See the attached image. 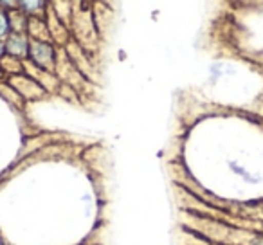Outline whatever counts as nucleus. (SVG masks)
<instances>
[{"instance_id": "obj_1", "label": "nucleus", "mask_w": 263, "mask_h": 245, "mask_svg": "<svg viewBox=\"0 0 263 245\" xmlns=\"http://www.w3.org/2000/svg\"><path fill=\"white\" fill-rule=\"evenodd\" d=\"M29 54L31 58L34 60L36 63H40V65H51L52 63V58H54V54H52V49L49 47L47 44H42V42H33V44L29 45Z\"/></svg>"}, {"instance_id": "obj_2", "label": "nucleus", "mask_w": 263, "mask_h": 245, "mask_svg": "<svg viewBox=\"0 0 263 245\" xmlns=\"http://www.w3.org/2000/svg\"><path fill=\"white\" fill-rule=\"evenodd\" d=\"M8 49L11 54H24L27 51V42L22 36H13L8 44Z\"/></svg>"}, {"instance_id": "obj_3", "label": "nucleus", "mask_w": 263, "mask_h": 245, "mask_svg": "<svg viewBox=\"0 0 263 245\" xmlns=\"http://www.w3.org/2000/svg\"><path fill=\"white\" fill-rule=\"evenodd\" d=\"M8 29H9V20H8V16H6L4 13H0V34L8 33Z\"/></svg>"}, {"instance_id": "obj_4", "label": "nucleus", "mask_w": 263, "mask_h": 245, "mask_svg": "<svg viewBox=\"0 0 263 245\" xmlns=\"http://www.w3.org/2000/svg\"><path fill=\"white\" fill-rule=\"evenodd\" d=\"M2 52H4V44L0 42V56H2Z\"/></svg>"}, {"instance_id": "obj_5", "label": "nucleus", "mask_w": 263, "mask_h": 245, "mask_svg": "<svg viewBox=\"0 0 263 245\" xmlns=\"http://www.w3.org/2000/svg\"><path fill=\"white\" fill-rule=\"evenodd\" d=\"M0 245H4V243H2V240H0Z\"/></svg>"}]
</instances>
